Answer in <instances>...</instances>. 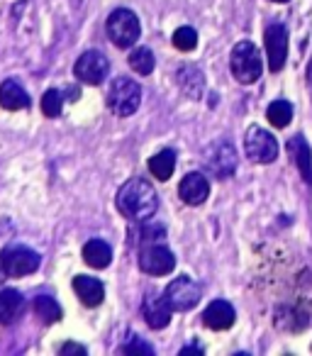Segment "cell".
<instances>
[{
  "label": "cell",
  "mask_w": 312,
  "mask_h": 356,
  "mask_svg": "<svg viewBox=\"0 0 312 356\" xmlns=\"http://www.w3.org/2000/svg\"><path fill=\"white\" fill-rule=\"evenodd\" d=\"M117 210L127 220L134 222H147L154 218L156 208H159V195L154 191V186L144 178H129L127 184L117 191Z\"/></svg>",
  "instance_id": "6da1fadb"
},
{
  "label": "cell",
  "mask_w": 312,
  "mask_h": 356,
  "mask_svg": "<svg viewBox=\"0 0 312 356\" xmlns=\"http://www.w3.org/2000/svg\"><path fill=\"white\" fill-rule=\"evenodd\" d=\"M139 103H142V88L139 83H134L127 76H117L110 83L108 90V108L117 118H129L132 113H137Z\"/></svg>",
  "instance_id": "7a4b0ae2"
},
{
  "label": "cell",
  "mask_w": 312,
  "mask_h": 356,
  "mask_svg": "<svg viewBox=\"0 0 312 356\" xmlns=\"http://www.w3.org/2000/svg\"><path fill=\"white\" fill-rule=\"evenodd\" d=\"M105 30H108L110 42L115 47H120V49H129L132 44H137L139 35H142L139 17L132 10H127V8H117V10L110 13Z\"/></svg>",
  "instance_id": "3957f363"
},
{
  "label": "cell",
  "mask_w": 312,
  "mask_h": 356,
  "mask_svg": "<svg viewBox=\"0 0 312 356\" xmlns=\"http://www.w3.org/2000/svg\"><path fill=\"white\" fill-rule=\"evenodd\" d=\"M261 69H263L261 51L256 49L254 42L244 40L232 49V74L239 83L249 86V83H254V81H258Z\"/></svg>",
  "instance_id": "277c9868"
},
{
  "label": "cell",
  "mask_w": 312,
  "mask_h": 356,
  "mask_svg": "<svg viewBox=\"0 0 312 356\" xmlns=\"http://www.w3.org/2000/svg\"><path fill=\"white\" fill-rule=\"evenodd\" d=\"M42 259L37 252L27 247H10L6 252L0 254V268L3 273L10 278H20V276H27V273H35L40 268Z\"/></svg>",
  "instance_id": "5b68a950"
},
{
  "label": "cell",
  "mask_w": 312,
  "mask_h": 356,
  "mask_svg": "<svg viewBox=\"0 0 312 356\" xmlns=\"http://www.w3.org/2000/svg\"><path fill=\"white\" fill-rule=\"evenodd\" d=\"M247 156L256 163H271L278 156V139L263 127H249L244 137Z\"/></svg>",
  "instance_id": "8992f818"
},
{
  "label": "cell",
  "mask_w": 312,
  "mask_h": 356,
  "mask_svg": "<svg viewBox=\"0 0 312 356\" xmlns=\"http://www.w3.org/2000/svg\"><path fill=\"white\" fill-rule=\"evenodd\" d=\"M74 74L76 79L81 81V83H88V86H98L103 83L105 79H108L110 74V61L108 56L103 54V51H85V54L79 56V61H76L74 66Z\"/></svg>",
  "instance_id": "52a82bcc"
},
{
  "label": "cell",
  "mask_w": 312,
  "mask_h": 356,
  "mask_svg": "<svg viewBox=\"0 0 312 356\" xmlns=\"http://www.w3.org/2000/svg\"><path fill=\"white\" fill-rule=\"evenodd\" d=\"M205 166L213 176L229 178L237 171V149L229 142H215L205 149Z\"/></svg>",
  "instance_id": "ba28073f"
},
{
  "label": "cell",
  "mask_w": 312,
  "mask_h": 356,
  "mask_svg": "<svg viewBox=\"0 0 312 356\" xmlns=\"http://www.w3.org/2000/svg\"><path fill=\"white\" fill-rule=\"evenodd\" d=\"M139 268L149 276H166L176 268V257L166 247L149 244L139 252Z\"/></svg>",
  "instance_id": "9c48e42d"
},
{
  "label": "cell",
  "mask_w": 312,
  "mask_h": 356,
  "mask_svg": "<svg viewBox=\"0 0 312 356\" xmlns=\"http://www.w3.org/2000/svg\"><path fill=\"white\" fill-rule=\"evenodd\" d=\"M166 298H169V302L174 305V310L186 312L200 302V288L195 286L193 278L179 276L166 286Z\"/></svg>",
  "instance_id": "30bf717a"
},
{
  "label": "cell",
  "mask_w": 312,
  "mask_h": 356,
  "mask_svg": "<svg viewBox=\"0 0 312 356\" xmlns=\"http://www.w3.org/2000/svg\"><path fill=\"white\" fill-rule=\"evenodd\" d=\"M266 54L271 71H281L288 59V30L281 22L266 27Z\"/></svg>",
  "instance_id": "8fae6325"
},
{
  "label": "cell",
  "mask_w": 312,
  "mask_h": 356,
  "mask_svg": "<svg viewBox=\"0 0 312 356\" xmlns=\"http://www.w3.org/2000/svg\"><path fill=\"white\" fill-rule=\"evenodd\" d=\"M171 310H174V305H171L166 296H154V293H149V296L144 298L142 312H144V320H147V325L151 327V330H164L171 322Z\"/></svg>",
  "instance_id": "7c38bea8"
},
{
  "label": "cell",
  "mask_w": 312,
  "mask_h": 356,
  "mask_svg": "<svg viewBox=\"0 0 312 356\" xmlns=\"http://www.w3.org/2000/svg\"><path fill=\"white\" fill-rule=\"evenodd\" d=\"M179 195L186 205H203L210 195V184L203 173H186L179 186Z\"/></svg>",
  "instance_id": "4fadbf2b"
},
{
  "label": "cell",
  "mask_w": 312,
  "mask_h": 356,
  "mask_svg": "<svg viewBox=\"0 0 312 356\" xmlns=\"http://www.w3.org/2000/svg\"><path fill=\"white\" fill-rule=\"evenodd\" d=\"M176 81H179V88L183 90L188 98H193V100L203 98L205 76H203V71H200L198 66H193V64L181 66V69L176 71Z\"/></svg>",
  "instance_id": "5bb4252c"
},
{
  "label": "cell",
  "mask_w": 312,
  "mask_h": 356,
  "mask_svg": "<svg viewBox=\"0 0 312 356\" xmlns=\"http://www.w3.org/2000/svg\"><path fill=\"white\" fill-rule=\"evenodd\" d=\"M288 154H290V159L295 161L302 181L312 184V152H310V144L305 142V137L297 134V137L288 139Z\"/></svg>",
  "instance_id": "9a60e30c"
},
{
  "label": "cell",
  "mask_w": 312,
  "mask_h": 356,
  "mask_svg": "<svg viewBox=\"0 0 312 356\" xmlns=\"http://www.w3.org/2000/svg\"><path fill=\"white\" fill-rule=\"evenodd\" d=\"M74 291L85 307H98L105 300V286L93 276H76Z\"/></svg>",
  "instance_id": "2e32d148"
},
{
  "label": "cell",
  "mask_w": 312,
  "mask_h": 356,
  "mask_svg": "<svg viewBox=\"0 0 312 356\" xmlns=\"http://www.w3.org/2000/svg\"><path fill=\"white\" fill-rule=\"evenodd\" d=\"M203 322L210 330H229L234 325V307L227 300H213L205 307Z\"/></svg>",
  "instance_id": "e0dca14e"
},
{
  "label": "cell",
  "mask_w": 312,
  "mask_h": 356,
  "mask_svg": "<svg viewBox=\"0 0 312 356\" xmlns=\"http://www.w3.org/2000/svg\"><path fill=\"white\" fill-rule=\"evenodd\" d=\"M30 95H27V90L22 88L17 81L8 79L0 83V108L6 110H27L30 108Z\"/></svg>",
  "instance_id": "ac0fdd59"
},
{
  "label": "cell",
  "mask_w": 312,
  "mask_h": 356,
  "mask_svg": "<svg viewBox=\"0 0 312 356\" xmlns=\"http://www.w3.org/2000/svg\"><path fill=\"white\" fill-rule=\"evenodd\" d=\"M22 296L13 288H6V291H0V325H10L20 317L22 312Z\"/></svg>",
  "instance_id": "d6986e66"
},
{
  "label": "cell",
  "mask_w": 312,
  "mask_h": 356,
  "mask_svg": "<svg viewBox=\"0 0 312 356\" xmlns=\"http://www.w3.org/2000/svg\"><path fill=\"white\" fill-rule=\"evenodd\" d=\"M83 259L88 266L105 268V266H110V261H113V249H110V244L103 242V239H90V242L83 247Z\"/></svg>",
  "instance_id": "ffe728a7"
},
{
  "label": "cell",
  "mask_w": 312,
  "mask_h": 356,
  "mask_svg": "<svg viewBox=\"0 0 312 356\" xmlns=\"http://www.w3.org/2000/svg\"><path fill=\"white\" fill-rule=\"evenodd\" d=\"M174 168H176V154L171 149H164V152H159L156 156L149 159V171H151V176H156V181H169Z\"/></svg>",
  "instance_id": "44dd1931"
},
{
  "label": "cell",
  "mask_w": 312,
  "mask_h": 356,
  "mask_svg": "<svg viewBox=\"0 0 312 356\" xmlns=\"http://www.w3.org/2000/svg\"><path fill=\"white\" fill-rule=\"evenodd\" d=\"M35 310H37V315L42 317V322H47V325H54V322L61 320V307L51 296L35 298Z\"/></svg>",
  "instance_id": "7402d4cb"
},
{
  "label": "cell",
  "mask_w": 312,
  "mask_h": 356,
  "mask_svg": "<svg viewBox=\"0 0 312 356\" xmlns=\"http://www.w3.org/2000/svg\"><path fill=\"white\" fill-rule=\"evenodd\" d=\"M154 54L151 49H147V47H137V49L129 54V66H132L134 71H137L139 76H149L154 71Z\"/></svg>",
  "instance_id": "603a6c76"
},
{
  "label": "cell",
  "mask_w": 312,
  "mask_h": 356,
  "mask_svg": "<svg viewBox=\"0 0 312 356\" xmlns=\"http://www.w3.org/2000/svg\"><path fill=\"white\" fill-rule=\"evenodd\" d=\"M266 118H268V122H273L276 127H286L293 118V105L288 103V100H273L266 110Z\"/></svg>",
  "instance_id": "cb8c5ba5"
},
{
  "label": "cell",
  "mask_w": 312,
  "mask_h": 356,
  "mask_svg": "<svg viewBox=\"0 0 312 356\" xmlns=\"http://www.w3.org/2000/svg\"><path fill=\"white\" fill-rule=\"evenodd\" d=\"M174 47L181 51H193L195 47H198V32L188 25L179 27V30L174 32Z\"/></svg>",
  "instance_id": "d4e9b609"
},
{
  "label": "cell",
  "mask_w": 312,
  "mask_h": 356,
  "mask_svg": "<svg viewBox=\"0 0 312 356\" xmlns=\"http://www.w3.org/2000/svg\"><path fill=\"white\" fill-rule=\"evenodd\" d=\"M61 110H64V95H61L59 90H47V93L42 95V113H44L47 118H59Z\"/></svg>",
  "instance_id": "484cf974"
},
{
  "label": "cell",
  "mask_w": 312,
  "mask_h": 356,
  "mask_svg": "<svg viewBox=\"0 0 312 356\" xmlns=\"http://www.w3.org/2000/svg\"><path fill=\"white\" fill-rule=\"evenodd\" d=\"M124 354H144V356H151L154 349L147 344V341L139 339V337H129V341L124 344Z\"/></svg>",
  "instance_id": "4316f807"
},
{
  "label": "cell",
  "mask_w": 312,
  "mask_h": 356,
  "mask_svg": "<svg viewBox=\"0 0 312 356\" xmlns=\"http://www.w3.org/2000/svg\"><path fill=\"white\" fill-rule=\"evenodd\" d=\"M61 354H85V346H81V344H74V341H69V344L61 346Z\"/></svg>",
  "instance_id": "83f0119b"
},
{
  "label": "cell",
  "mask_w": 312,
  "mask_h": 356,
  "mask_svg": "<svg viewBox=\"0 0 312 356\" xmlns=\"http://www.w3.org/2000/svg\"><path fill=\"white\" fill-rule=\"evenodd\" d=\"M181 354H200V349H198V346H188V349H183V351H181Z\"/></svg>",
  "instance_id": "f1b7e54d"
},
{
  "label": "cell",
  "mask_w": 312,
  "mask_h": 356,
  "mask_svg": "<svg viewBox=\"0 0 312 356\" xmlns=\"http://www.w3.org/2000/svg\"><path fill=\"white\" fill-rule=\"evenodd\" d=\"M273 3H288V0H273Z\"/></svg>",
  "instance_id": "f546056e"
}]
</instances>
